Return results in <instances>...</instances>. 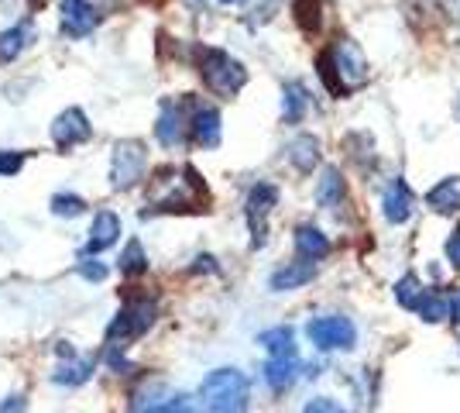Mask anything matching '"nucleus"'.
<instances>
[{"label":"nucleus","instance_id":"nucleus-19","mask_svg":"<svg viewBox=\"0 0 460 413\" xmlns=\"http://www.w3.org/2000/svg\"><path fill=\"white\" fill-rule=\"evenodd\" d=\"M35 28L31 24H14L7 31H0V62H14L24 52V45H31Z\"/></svg>","mask_w":460,"mask_h":413},{"label":"nucleus","instance_id":"nucleus-3","mask_svg":"<svg viewBox=\"0 0 460 413\" xmlns=\"http://www.w3.org/2000/svg\"><path fill=\"white\" fill-rule=\"evenodd\" d=\"M155 317H158V303L155 300H131V303H124L114 320H111V328H107V348L111 352L128 348L131 341H137L152 328Z\"/></svg>","mask_w":460,"mask_h":413},{"label":"nucleus","instance_id":"nucleus-24","mask_svg":"<svg viewBox=\"0 0 460 413\" xmlns=\"http://www.w3.org/2000/svg\"><path fill=\"white\" fill-rule=\"evenodd\" d=\"M265 348H269L271 355H296V335H292V328H271V331H265V335L258 337Z\"/></svg>","mask_w":460,"mask_h":413},{"label":"nucleus","instance_id":"nucleus-29","mask_svg":"<svg viewBox=\"0 0 460 413\" xmlns=\"http://www.w3.org/2000/svg\"><path fill=\"white\" fill-rule=\"evenodd\" d=\"M292 11H296V18H299V24H303L306 31H313V28L320 24V0H296Z\"/></svg>","mask_w":460,"mask_h":413},{"label":"nucleus","instance_id":"nucleus-26","mask_svg":"<svg viewBox=\"0 0 460 413\" xmlns=\"http://www.w3.org/2000/svg\"><path fill=\"white\" fill-rule=\"evenodd\" d=\"M148 269V258H145V248H141V241H128V248H124V256H120V273L124 275H137Z\"/></svg>","mask_w":460,"mask_h":413},{"label":"nucleus","instance_id":"nucleus-27","mask_svg":"<svg viewBox=\"0 0 460 413\" xmlns=\"http://www.w3.org/2000/svg\"><path fill=\"white\" fill-rule=\"evenodd\" d=\"M83 211H86V200L76 197V193H56V197H52V214L79 217Z\"/></svg>","mask_w":460,"mask_h":413},{"label":"nucleus","instance_id":"nucleus-32","mask_svg":"<svg viewBox=\"0 0 460 413\" xmlns=\"http://www.w3.org/2000/svg\"><path fill=\"white\" fill-rule=\"evenodd\" d=\"M395 296H399V303H402V307H412V300L420 296V283H416V275H405L402 283L395 286Z\"/></svg>","mask_w":460,"mask_h":413},{"label":"nucleus","instance_id":"nucleus-20","mask_svg":"<svg viewBox=\"0 0 460 413\" xmlns=\"http://www.w3.org/2000/svg\"><path fill=\"white\" fill-rule=\"evenodd\" d=\"M288 162H292L299 173H313V166L320 162V141L313 135H299L288 145Z\"/></svg>","mask_w":460,"mask_h":413},{"label":"nucleus","instance_id":"nucleus-21","mask_svg":"<svg viewBox=\"0 0 460 413\" xmlns=\"http://www.w3.org/2000/svg\"><path fill=\"white\" fill-rule=\"evenodd\" d=\"M306 107H309V94L303 83H286L282 90V114H286L288 124H299L306 118Z\"/></svg>","mask_w":460,"mask_h":413},{"label":"nucleus","instance_id":"nucleus-14","mask_svg":"<svg viewBox=\"0 0 460 413\" xmlns=\"http://www.w3.org/2000/svg\"><path fill=\"white\" fill-rule=\"evenodd\" d=\"M313 275H316V262L299 256V262H288L286 269H279V273L271 275V290H279V293L299 290V286L313 283Z\"/></svg>","mask_w":460,"mask_h":413},{"label":"nucleus","instance_id":"nucleus-12","mask_svg":"<svg viewBox=\"0 0 460 413\" xmlns=\"http://www.w3.org/2000/svg\"><path fill=\"white\" fill-rule=\"evenodd\" d=\"M120 238V217L114 211H100L93 217V228H90V238H86V256H96V252H107L111 245H117Z\"/></svg>","mask_w":460,"mask_h":413},{"label":"nucleus","instance_id":"nucleus-25","mask_svg":"<svg viewBox=\"0 0 460 413\" xmlns=\"http://www.w3.org/2000/svg\"><path fill=\"white\" fill-rule=\"evenodd\" d=\"M182 183L190 186V190H196V186H203V179H199V173L196 169H182ZM158 211H190V197L186 193H172V197H165L162 203H158Z\"/></svg>","mask_w":460,"mask_h":413},{"label":"nucleus","instance_id":"nucleus-35","mask_svg":"<svg viewBox=\"0 0 460 413\" xmlns=\"http://www.w3.org/2000/svg\"><path fill=\"white\" fill-rule=\"evenodd\" d=\"M21 407H24V400H21V396H11V403H7V407H0V413H18Z\"/></svg>","mask_w":460,"mask_h":413},{"label":"nucleus","instance_id":"nucleus-15","mask_svg":"<svg viewBox=\"0 0 460 413\" xmlns=\"http://www.w3.org/2000/svg\"><path fill=\"white\" fill-rule=\"evenodd\" d=\"M412 190L405 186V179H395L388 190H385V217L392 220V224H405L409 217H412Z\"/></svg>","mask_w":460,"mask_h":413},{"label":"nucleus","instance_id":"nucleus-34","mask_svg":"<svg viewBox=\"0 0 460 413\" xmlns=\"http://www.w3.org/2000/svg\"><path fill=\"white\" fill-rule=\"evenodd\" d=\"M447 256H450V262L460 269V228L450 235V241H447Z\"/></svg>","mask_w":460,"mask_h":413},{"label":"nucleus","instance_id":"nucleus-31","mask_svg":"<svg viewBox=\"0 0 460 413\" xmlns=\"http://www.w3.org/2000/svg\"><path fill=\"white\" fill-rule=\"evenodd\" d=\"M107 273H111V269H107L103 262L90 258V256H83V262H79V275H83V279H90V283H100Z\"/></svg>","mask_w":460,"mask_h":413},{"label":"nucleus","instance_id":"nucleus-36","mask_svg":"<svg viewBox=\"0 0 460 413\" xmlns=\"http://www.w3.org/2000/svg\"><path fill=\"white\" fill-rule=\"evenodd\" d=\"M217 4H241V0H217Z\"/></svg>","mask_w":460,"mask_h":413},{"label":"nucleus","instance_id":"nucleus-33","mask_svg":"<svg viewBox=\"0 0 460 413\" xmlns=\"http://www.w3.org/2000/svg\"><path fill=\"white\" fill-rule=\"evenodd\" d=\"M303 413H350L344 410L341 403H333V400H326V396H320V400H313V403H306V410Z\"/></svg>","mask_w":460,"mask_h":413},{"label":"nucleus","instance_id":"nucleus-18","mask_svg":"<svg viewBox=\"0 0 460 413\" xmlns=\"http://www.w3.org/2000/svg\"><path fill=\"white\" fill-rule=\"evenodd\" d=\"M426 203L440 214H457L460 211V176H450L437 183L429 193H426Z\"/></svg>","mask_w":460,"mask_h":413},{"label":"nucleus","instance_id":"nucleus-4","mask_svg":"<svg viewBox=\"0 0 460 413\" xmlns=\"http://www.w3.org/2000/svg\"><path fill=\"white\" fill-rule=\"evenodd\" d=\"M199 73H203V83L220 97L241 94V86L248 83V69L234 56H227L224 49H203L199 52Z\"/></svg>","mask_w":460,"mask_h":413},{"label":"nucleus","instance_id":"nucleus-17","mask_svg":"<svg viewBox=\"0 0 460 413\" xmlns=\"http://www.w3.org/2000/svg\"><path fill=\"white\" fill-rule=\"evenodd\" d=\"M296 252L303 258L320 262V258L330 256V238H326L320 228H313V224H299V228H296Z\"/></svg>","mask_w":460,"mask_h":413},{"label":"nucleus","instance_id":"nucleus-10","mask_svg":"<svg viewBox=\"0 0 460 413\" xmlns=\"http://www.w3.org/2000/svg\"><path fill=\"white\" fill-rule=\"evenodd\" d=\"M422 320H457L460 314V296L454 293H440V290H420V296L412 300V307Z\"/></svg>","mask_w":460,"mask_h":413},{"label":"nucleus","instance_id":"nucleus-28","mask_svg":"<svg viewBox=\"0 0 460 413\" xmlns=\"http://www.w3.org/2000/svg\"><path fill=\"white\" fill-rule=\"evenodd\" d=\"M148 413H199V403H196L192 396L179 393V396H172V400H165V403L148 407Z\"/></svg>","mask_w":460,"mask_h":413},{"label":"nucleus","instance_id":"nucleus-5","mask_svg":"<svg viewBox=\"0 0 460 413\" xmlns=\"http://www.w3.org/2000/svg\"><path fill=\"white\" fill-rule=\"evenodd\" d=\"M145 169H148V148L145 141L137 138H120L111 152V186L117 193L124 190H135L137 183L145 179Z\"/></svg>","mask_w":460,"mask_h":413},{"label":"nucleus","instance_id":"nucleus-7","mask_svg":"<svg viewBox=\"0 0 460 413\" xmlns=\"http://www.w3.org/2000/svg\"><path fill=\"white\" fill-rule=\"evenodd\" d=\"M90 138H93V124H90L83 107H66L52 121V141H56L58 152H69V148H76V145L90 141Z\"/></svg>","mask_w":460,"mask_h":413},{"label":"nucleus","instance_id":"nucleus-9","mask_svg":"<svg viewBox=\"0 0 460 413\" xmlns=\"http://www.w3.org/2000/svg\"><path fill=\"white\" fill-rule=\"evenodd\" d=\"M186 131H190L186 103H182V100H162L158 124H155V138H158L165 148H175V145H182V141H186Z\"/></svg>","mask_w":460,"mask_h":413},{"label":"nucleus","instance_id":"nucleus-1","mask_svg":"<svg viewBox=\"0 0 460 413\" xmlns=\"http://www.w3.org/2000/svg\"><path fill=\"white\" fill-rule=\"evenodd\" d=\"M199 403L207 413H248L251 382L241 369H213L199 386Z\"/></svg>","mask_w":460,"mask_h":413},{"label":"nucleus","instance_id":"nucleus-11","mask_svg":"<svg viewBox=\"0 0 460 413\" xmlns=\"http://www.w3.org/2000/svg\"><path fill=\"white\" fill-rule=\"evenodd\" d=\"M275 203H279V190L271 183H258L248 193V220L251 231H254V245H265V220H269Z\"/></svg>","mask_w":460,"mask_h":413},{"label":"nucleus","instance_id":"nucleus-22","mask_svg":"<svg viewBox=\"0 0 460 413\" xmlns=\"http://www.w3.org/2000/svg\"><path fill=\"white\" fill-rule=\"evenodd\" d=\"M93 375V362L90 358H76V362H66V365H58L52 379H56L58 386H79V382H86Z\"/></svg>","mask_w":460,"mask_h":413},{"label":"nucleus","instance_id":"nucleus-23","mask_svg":"<svg viewBox=\"0 0 460 413\" xmlns=\"http://www.w3.org/2000/svg\"><path fill=\"white\" fill-rule=\"evenodd\" d=\"M344 197V179L337 169H323V179H320V186H316V200H320V207H333V203H341Z\"/></svg>","mask_w":460,"mask_h":413},{"label":"nucleus","instance_id":"nucleus-2","mask_svg":"<svg viewBox=\"0 0 460 413\" xmlns=\"http://www.w3.org/2000/svg\"><path fill=\"white\" fill-rule=\"evenodd\" d=\"M320 76L333 94H350L367 79V59L354 39H337V45L320 59Z\"/></svg>","mask_w":460,"mask_h":413},{"label":"nucleus","instance_id":"nucleus-13","mask_svg":"<svg viewBox=\"0 0 460 413\" xmlns=\"http://www.w3.org/2000/svg\"><path fill=\"white\" fill-rule=\"evenodd\" d=\"M192 141L203 145V148H217L220 138H224V121H220V111L217 107H199L190 121Z\"/></svg>","mask_w":460,"mask_h":413},{"label":"nucleus","instance_id":"nucleus-8","mask_svg":"<svg viewBox=\"0 0 460 413\" xmlns=\"http://www.w3.org/2000/svg\"><path fill=\"white\" fill-rule=\"evenodd\" d=\"M58 24H62V35H69V39H86V35H93L96 24H100V11H96L90 0H62V7H58Z\"/></svg>","mask_w":460,"mask_h":413},{"label":"nucleus","instance_id":"nucleus-30","mask_svg":"<svg viewBox=\"0 0 460 413\" xmlns=\"http://www.w3.org/2000/svg\"><path fill=\"white\" fill-rule=\"evenodd\" d=\"M24 152H14V148H7V152H0V176H18L21 166H24Z\"/></svg>","mask_w":460,"mask_h":413},{"label":"nucleus","instance_id":"nucleus-16","mask_svg":"<svg viewBox=\"0 0 460 413\" xmlns=\"http://www.w3.org/2000/svg\"><path fill=\"white\" fill-rule=\"evenodd\" d=\"M296 373H299V358L296 355H271L269 362H265V382L275 393L288 390L296 382Z\"/></svg>","mask_w":460,"mask_h":413},{"label":"nucleus","instance_id":"nucleus-6","mask_svg":"<svg viewBox=\"0 0 460 413\" xmlns=\"http://www.w3.org/2000/svg\"><path fill=\"white\" fill-rule=\"evenodd\" d=\"M306 335L320 352H337V348H354L358 328L347 317H316L309 320Z\"/></svg>","mask_w":460,"mask_h":413}]
</instances>
